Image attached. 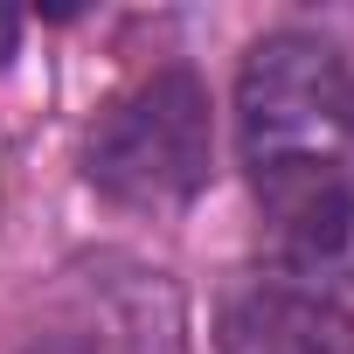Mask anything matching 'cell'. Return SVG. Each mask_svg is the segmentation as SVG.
I'll return each instance as SVG.
<instances>
[{
    "label": "cell",
    "instance_id": "obj_2",
    "mask_svg": "<svg viewBox=\"0 0 354 354\" xmlns=\"http://www.w3.org/2000/svg\"><path fill=\"white\" fill-rule=\"evenodd\" d=\"M216 160V118L195 70H153L91 132L84 174L118 209H181L202 195Z\"/></svg>",
    "mask_w": 354,
    "mask_h": 354
},
{
    "label": "cell",
    "instance_id": "obj_4",
    "mask_svg": "<svg viewBox=\"0 0 354 354\" xmlns=\"http://www.w3.org/2000/svg\"><path fill=\"white\" fill-rule=\"evenodd\" d=\"M8 49H15V15L0 8V63H8Z\"/></svg>",
    "mask_w": 354,
    "mask_h": 354
},
{
    "label": "cell",
    "instance_id": "obj_3",
    "mask_svg": "<svg viewBox=\"0 0 354 354\" xmlns=\"http://www.w3.org/2000/svg\"><path fill=\"white\" fill-rule=\"evenodd\" d=\"M216 340H223V354H347L354 319L333 299V285L271 271V278H250L243 292H230Z\"/></svg>",
    "mask_w": 354,
    "mask_h": 354
},
{
    "label": "cell",
    "instance_id": "obj_1",
    "mask_svg": "<svg viewBox=\"0 0 354 354\" xmlns=\"http://www.w3.org/2000/svg\"><path fill=\"white\" fill-rule=\"evenodd\" d=\"M236 146L257 188L340 174L354 146V63L306 28L264 35L236 77Z\"/></svg>",
    "mask_w": 354,
    "mask_h": 354
}]
</instances>
